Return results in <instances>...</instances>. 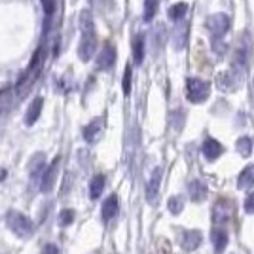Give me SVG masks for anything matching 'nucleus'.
<instances>
[{"label":"nucleus","mask_w":254,"mask_h":254,"mask_svg":"<svg viewBox=\"0 0 254 254\" xmlns=\"http://www.w3.org/2000/svg\"><path fill=\"white\" fill-rule=\"evenodd\" d=\"M131 78H133V70H131V66H127L126 72H124V82H122L124 95H129V93H131Z\"/></svg>","instance_id":"a878e982"},{"label":"nucleus","mask_w":254,"mask_h":254,"mask_svg":"<svg viewBox=\"0 0 254 254\" xmlns=\"http://www.w3.org/2000/svg\"><path fill=\"white\" fill-rule=\"evenodd\" d=\"M245 211L254 214V191L253 193H249V195H247V199H245Z\"/></svg>","instance_id":"cd10ccee"},{"label":"nucleus","mask_w":254,"mask_h":254,"mask_svg":"<svg viewBox=\"0 0 254 254\" xmlns=\"http://www.w3.org/2000/svg\"><path fill=\"white\" fill-rule=\"evenodd\" d=\"M6 224H8V228H10L17 237H29V235L32 233V230H34V224H32L31 218L25 216L23 212H17V211L8 212Z\"/></svg>","instance_id":"f03ea898"},{"label":"nucleus","mask_w":254,"mask_h":254,"mask_svg":"<svg viewBox=\"0 0 254 254\" xmlns=\"http://www.w3.org/2000/svg\"><path fill=\"white\" fill-rule=\"evenodd\" d=\"M203 241V235L199 230H186V232H182V237H180V247L184 249V251H195Z\"/></svg>","instance_id":"1a4fd4ad"},{"label":"nucleus","mask_w":254,"mask_h":254,"mask_svg":"<svg viewBox=\"0 0 254 254\" xmlns=\"http://www.w3.org/2000/svg\"><path fill=\"white\" fill-rule=\"evenodd\" d=\"M207 31L212 34V38H220L222 34L228 32L230 29V17L226 13H214V15H209L207 17V23H205Z\"/></svg>","instance_id":"39448f33"},{"label":"nucleus","mask_w":254,"mask_h":254,"mask_svg":"<svg viewBox=\"0 0 254 254\" xmlns=\"http://www.w3.org/2000/svg\"><path fill=\"white\" fill-rule=\"evenodd\" d=\"M216 84H218V87L222 89V91H232V89H235L237 87V76L233 74V72H222V74H218V78H216Z\"/></svg>","instance_id":"2eb2a0df"},{"label":"nucleus","mask_w":254,"mask_h":254,"mask_svg":"<svg viewBox=\"0 0 254 254\" xmlns=\"http://www.w3.org/2000/svg\"><path fill=\"white\" fill-rule=\"evenodd\" d=\"M6 177H8V171H6V169H0V182L6 179Z\"/></svg>","instance_id":"7c9ffc66"},{"label":"nucleus","mask_w":254,"mask_h":254,"mask_svg":"<svg viewBox=\"0 0 254 254\" xmlns=\"http://www.w3.org/2000/svg\"><path fill=\"white\" fill-rule=\"evenodd\" d=\"M114 61H116V50H114L112 44L106 42L97 55V68L99 70H110L114 66Z\"/></svg>","instance_id":"423d86ee"},{"label":"nucleus","mask_w":254,"mask_h":254,"mask_svg":"<svg viewBox=\"0 0 254 254\" xmlns=\"http://www.w3.org/2000/svg\"><path fill=\"white\" fill-rule=\"evenodd\" d=\"M133 57H135L137 64H140L144 59V38H142V34H137L133 38Z\"/></svg>","instance_id":"6ab92c4d"},{"label":"nucleus","mask_w":254,"mask_h":254,"mask_svg":"<svg viewBox=\"0 0 254 254\" xmlns=\"http://www.w3.org/2000/svg\"><path fill=\"white\" fill-rule=\"evenodd\" d=\"M209 91H211V85L205 80H199V78H188L186 80V95H188V101L190 103H203L207 101L209 97Z\"/></svg>","instance_id":"20e7f679"},{"label":"nucleus","mask_w":254,"mask_h":254,"mask_svg":"<svg viewBox=\"0 0 254 254\" xmlns=\"http://www.w3.org/2000/svg\"><path fill=\"white\" fill-rule=\"evenodd\" d=\"M186 11H188V4L179 2V4H175V6H171L169 8V17L173 19V21H180V19L186 15Z\"/></svg>","instance_id":"412c9836"},{"label":"nucleus","mask_w":254,"mask_h":254,"mask_svg":"<svg viewBox=\"0 0 254 254\" xmlns=\"http://www.w3.org/2000/svg\"><path fill=\"white\" fill-rule=\"evenodd\" d=\"M212 48L218 55H224V50H226V44H220V38H212Z\"/></svg>","instance_id":"c85d7f7f"},{"label":"nucleus","mask_w":254,"mask_h":254,"mask_svg":"<svg viewBox=\"0 0 254 254\" xmlns=\"http://www.w3.org/2000/svg\"><path fill=\"white\" fill-rule=\"evenodd\" d=\"M105 175H95L93 179H91V182H89V197L91 199H97L101 193H103V190H105Z\"/></svg>","instance_id":"a211bd4d"},{"label":"nucleus","mask_w":254,"mask_h":254,"mask_svg":"<svg viewBox=\"0 0 254 254\" xmlns=\"http://www.w3.org/2000/svg\"><path fill=\"white\" fill-rule=\"evenodd\" d=\"M40 254H59V249L53 243H48V245H44V249Z\"/></svg>","instance_id":"c756f323"},{"label":"nucleus","mask_w":254,"mask_h":254,"mask_svg":"<svg viewBox=\"0 0 254 254\" xmlns=\"http://www.w3.org/2000/svg\"><path fill=\"white\" fill-rule=\"evenodd\" d=\"M42 6H44V13H46V29H48V25H50V19H52L53 13H55L57 0H42Z\"/></svg>","instance_id":"b1692460"},{"label":"nucleus","mask_w":254,"mask_h":254,"mask_svg":"<svg viewBox=\"0 0 254 254\" xmlns=\"http://www.w3.org/2000/svg\"><path fill=\"white\" fill-rule=\"evenodd\" d=\"M11 105V89H2L0 91V116L10 108Z\"/></svg>","instance_id":"5701e85b"},{"label":"nucleus","mask_w":254,"mask_h":254,"mask_svg":"<svg viewBox=\"0 0 254 254\" xmlns=\"http://www.w3.org/2000/svg\"><path fill=\"white\" fill-rule=\"evenodd\" d=\"M254 184V165H249V167H245L241 173H239V177H237V186L241 188V190H247V188H253Z\"/></svg>","instance_id":"f3484780"},{"label":"nucleus","mask_w":254,"mask_h":254,"mask_svg":"<svg viewBox=\"0 0 254 254\" xmlns=\"http://www.w3.org/2000/svg\"><path fill=\"white\" fill-rule=\"evenodd\" d=\"M169 211L173 212V214H179V212L182 211V197H171Z\"/></svg>","instance_id":"bb28decb"},{"label":"nucleus","mask_w":254,"mask_h":254,"mask_svg":"<svg viewBox=\"0 0 254 254\" xmlns=\"http://www.w3.org/2000/svg\"><path fill=\"white\" fill-rule=\"evenodd\" d=\"M161 173H163L161 167H156L150 175L148 184H146V199L150 203H156V199H158L159 186H161Z\"/></svg>","instance_id":"6e6552de"},{"label":"nucleus","mask_w":254,"mask_h":254,"mask_svg":"<svg viewBox=\"0 0 254 254\" xmlns=\"http://www.w3.org/2000/svg\"><path fill=\"white\" fill-rule=\"evenodd\" d=\"M188 195L193 203H201L207 197V186L201 180H191L188 184Z\"/></svg>","instance_id":"9b49d317"},{"label":"nucleus","mask_w":254,"mask_h":254,"mask_svg":"<svg viewBox=\"0 0 254 254\" xmlns=\"http://www.w3.org/2000/svg\"><path fill=\"white\" fill-rule=\"evenodd\" d=\"M42 108H44V99L42 97H36V99L31 103V106H29L27 114H25V124H27V126L36 124V120H38L40 114H42Z\"/></svg>","instance_id":"ddd939ff"},{"label":"nucleus","mask_w":254,"mask_h":254,"mask_svg":"<svg viewBox=\"0 0 254 254\" xmlns=\"http://www.w3.org/2000/svg\"><path fill=\"white\" fill-rule=\"evenodd\" d=\"M103 126H105V120L103 118H95L91 124H87L84 127V138L89 144H95L97 140L103 135Z\"/></svg>","instance_id":"9d476101"},{"label":"nucleus","mask_w":254,"mask_h":254,"mask_svg":"<svg viewBox=\"0 0 254 254\" xmlns=\"http://www.w3.org/2000/svg\"><path fill=\"white\" fill-rule=\"evenodd\" d=\"M74 216L76 212L72 211V209H64V211H61V214H59V226H70V224L74 222Z\"/></svg>","instance_id":"393cba45"},{"label":"nucleus","mask_w":254,"mask_h":254,"mask_svg":"<svg viewBox=\"0 0 254 254\" xmlns=\"http://www.w3.org/2000/svg\"><path fill=\"white\" fill-rule=\"evenodd\" d=\"M80 32H82V40H80L78 55L82 61H89L97 50L95 27H93V17L89 11H82V15H80Z\"/></svg>","instance_id":"f257e3e1"},{"label":"nucleus","mask_w":254,"mask_h":254,"mask_svg":"<svg viewBox=\"0 0 254 254\" xmlns=\"http://www.w3.org/2000/svg\"><path fill=\"white\" fill-rule=\"evenodd\" d=\"M57 171H59V158H55L52 161V165L44 171L42 182H40V191L42 193H50L55 184V179H57Z\"/></svg>","instance_id":"0eeeda50"},{"label":"nucleus","mask_w":254,"mask_h":254,"mask_svg":"<svg viewBox=\"0 0 254 254\" xmlns=\"http://www.w3.org/2000/svg\"><path fill=\"white\" fill-rule=\"evenodd\" d=\"M158 11V0H146L144 2V21H152Z\"/></svg>","instance_id":"4be33fe9"},{"label":"nucleus","mask_w":254,"mask_h":254,"mask_svg":"<svg viewBox=\"0 0 254 254\" xmlns=\"http://www.w3.org/2000/svg\"><path fill=\"white\" fill-rule=\"evenodd\" d=\"M212 237V245H214V251L216 253H222L224 249H226V245H228V232L224 230V228H214L211 233Z\"/></svg>","instance_id":"dca6fc26"},{"label":"nucleus","mask_w":254,"mask_h":254,"mask_svg":"<svg viewBox=\"0 0 254 254\" xmlns=\"http://www.w3.org/2000/svg\"><path fill=\"white\" fill-rule=\"evenodd\" d=\"M235 148H237V152H239L243 158H249V156L253 154V138L241 137L235 142Z\"/></svg>","instance_id":"aec40b11"},{"label":"nucleus","mask_w":254,"mask_h":254,"mask_svg":"<svg viewBox=\"0 0 254 254\" xmlns=\"http://www.w3.org/2000/svg\"><path fill=\"white\" fill-rule=\"evenodd\" d=\"M44 57H46V52H44V48H38L34 55H32L31 63L27 66V70H25V74L19 78V84H17V89H21V85L27 89L29 85L38 78L40 74V70H42V64H44Z\"/></svg>","instance_id":"7ed1b4c3"},{"label":"nucleus","mask_w":254,"mask_h":254,"mask_svg":"<svg viewBox=\"0 0 254 254\" xmlns=\"http://www.w3.org/2000/svg\"><path fill=\"white\" fill-rule=\"evenodd\" d=\"M101 214H103V220L105 222H110L114 216L118 214V195H108L106 201L103 203V209H101Z\"/></svg>","instance_id":"4468645a"},{"label":"nucleus","mask_w":254,"mask_h":254,"mask_svg":"<svg viewBox=\"0 0 254 254\" xmlns=\"http://www.w3.org/2000/svg\"><path fill=\"white\" fill-rule=\"evenodd\" d=\"M222 152H224L222 144H220L218 140H214V138H207V140L203 142V156L209 159V161L218 159Z\"/></svg>","instance_id":"f8f14e48"}]
</instances>
